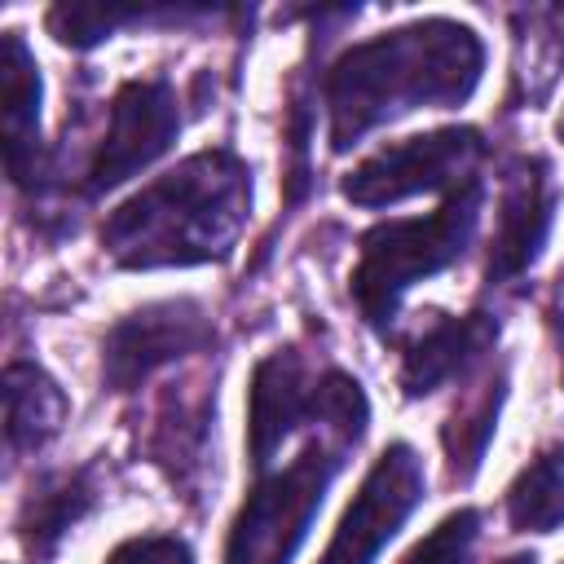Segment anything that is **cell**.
<instances>
[{
	"label": "cell",
	"instance_id": "obj_1",
	"mask_svg": "<svg viewBox=\"0 0 564 564\" xmlns=\"http://www.w3.org/2000/svg\"><path fill=\"white\" fill-rule=\"evenodd\" d=\"M485 70L471 26L423 18L339 53L322 79L330 110V150L357 145L379 123L427 106H463Z\"/></svg>",
	"mask_w": 564,
	"mask_h": 564
},
{
	"label": "cell",
	"instance_id": "obj_2",
	"mask_svg": "<svg viewBox=\"0 0 564 564\" xmlns=\"http://www.w3.org/2000/svg\"><path fill=\"white\" fill-rule=\"evenodd\" d=\"M251 212V167L212 145L181 159L101 225V247L119 269H189L225 260Z\"/></svg>",
	"mask_w": 564,
	"mask_h": 564
},
{
	"label": "cell",
	"instance_id": "obj_3",
	"mask_svg": "<svg viewBox=\"0 0 564 564\" xmlns=\"http://www.w3.org/2000/svg\"><path fill=\"white\" fill-rule=\"evenodd\" d=\"M361 436L366 423L335 419L322 423L295 458L260 463L256 485L229 524L225 564H291L326 502L330 480L339 476Z\"/></svg>",
	"mask_w": 564,
	"mask_h": 564
},
{
	"label": "cell",
	"instance_id": "obj_4",
	"mask_svg": "<svg viewBox=\"0 0 564 564\" xmlns=\"http://www.w3.org/2000/svg\"><path fill=\"white\" fill-rule=\"evenodd\" d=\"M480 203H485V185L467 181L463 189L445 194V203L432 216L383 220L361 234V251H357L348 291H352V304L361 308L366 326L388 330L401 295L414 282L463 260V251L476 234V220H480Z\"/></svg>",
	"mask_w": 564,
	"mask_h": 564
},
{
	"label": "cell",
	"instance_id": "obj_5",
	"mask_svg": "<svg viewBox=\"0 0 564 564\" xmlns=\"http://www.w3.org/2000/svg\"><path fill=\"white\" fill-rule=\"evenodd\" d=\"M335 419H370L361 383L339 366H313L300 348L269 352L251 375L247 405V454L251 467L269 463L300 427H322Z\"/></svg>",
	"mask_w": 564,
	"mask_h": 564
},
{
	"label": "cell",
	"instance_id": "obj_6",
	"mask_svg": "<svg viewBox=\"0 0 564 564\" xmlns=\"http://www.w3.org/2000/svg\"><path fill=\"white\" fill-rule=\"evenodd\" d=\"M485 137L476 128H436L423 137L388 141L344 176V198L357 207H388L410 194H454L480 181Z\"/></svg>",
	"mask_w": 564,
	"mask_h": 564
},
{
	"label": "cell",
	"instance_id": "obj_7",
	"mask_svg": "<svg viewBox=\"0 0 564 564\" xmlns=\"http://www.w3.org/2000/svg\"><path fill=\"white\" fill-rule=\"evenodd\" d=\"M176 132H181V101L163 75L119 84V93L106 106V132L84 163L79 194L97 198L119 181H128L132 172L150 167L176 141Z\"/></svg>",
	"mask_w": 564,
	"mask_h": 564
},
{
	"label": "cell",
	"instance_id": "obj_8",
	"mask_svg": "<svg viewBox=\"0 0 564 564\" xmlns=\"http://www.w3.org/2000/svg\"><path fill=\"white\" fill-rule=\"evenodd\" d=\"M216 344V322L189 295L154 300L123 313L101 339V383L110 392L141 388L154 370Z\"/></svg>",
	"mask_w": 564,
	"mask_h": 564
},
{
	"label": "cell",
	"instance_id": "obj_9",
	"mask_svg": "<svg viewBox=\"0 0 564 564\" xmlns=\"http://www.w3.org/2000/svg\"><path fill=\"white\" fill-rule=\"evenodd\" d=\"M419 502H423V463L405 441H392L366 471L361 489L339 516L335 538L326 542L317 564H370L397 538V529L410 520Z\"/></svg>",
	"mask_w": 564,
	"mask_h": 564
},
{
	"label": "cell",
	"instance_id": "obj_10",
	"mask_svg": "<svg viewBox=\"0 0 564 564\" xmlns=\"http://www.w3.org/2000/svg\"><path fill=\"white\" fill-rule=\"evenodd\" d=\"M555 203H560V189H555L546 159L520 154L507 163L502 194H498V225H494L489 256H485V282L489 286L516 282L542 256V247L551 238Z\"/></svg>",
	"mask_w": 564,
	"mask_h": 564
},
{
	"label": "cell",
	"instance_id": "obj_11",
	"mask_svg": "<svg viewBox=\"0 0 564 564\" xmlns=\"http://www.w3.org/2000/svg\"><path fill=\"white\" fill-rule=\"evenodd\" d=\"M498 339V317L471 313H419V322L397 339V383L405 397H427L441 383L467 375Z\"/></svg>",
	"mask_w": 564,
	"mask_h": 564
},
{
	"label": "cell",
	"instance_id": "obj_12",
	"mask_svg": "<svg viewBox=\"0 0 564 564\" xmlns=\"http://www.w3.org/2000/svg\"><path fill=\"white\" fill-rule=\"evenodd\" d=\"M212 427H216V388H207V383L167 388L159 397L145 454L167 471V480L176 489H198L207 476Z\"/></svg>",
	"mask_w": 564,
	"mask_h": 564
},
{
	"label": "cell",
	"instance_id": "obj_13",
	"mask_svg": "<svg viewBox=\"0 0 564 564\" xmlns=\"http://www.w3.org/2000/svg\"><path fill=\"white\" fill-rule=\"evenodd\" d=\"M0 93H4V167L22 189L40 185V66L22 31L0 40Z\"/></svg>",
	"mask_w": 564,
	"mask_h": 564
},
{
	"label": "cell",
	"instance_id": "obj_14",
	"mask_svg": "<svg viewBox=\"0 0 564 564\" xmlns=\"http://www.w3.org/2000/svg\"><path fill=\"white\" fill-rule=\"evenodd\" d=\"M229 9H212V4H53L48 9V31L57 44L66 48H93L101 40H110L119 26H181V22H198V18H220Z\"/></svg>",
	"mask_w": 564,
	"mask_h": 564
},
{
	"label": "cell",
	"instance_id": "obj_15",
	"mask_svg": "<svg viewBox=\"0 0 564 564\" xmlns=\"http://www.w3.org/2000/svg\"><path fill=\"white\" fill-rule=\"evenodd\" d=\"M97 476L93 467L75 471H53L31 485L22 511H18V533L35 555H48L93 507H97Z\"/></svg>",
	"mask_w": 564,
	"mask_h": 564
},
{
	"label": "cell",
	"instance_id": "obj_16",
	"mask_svg": "<svg viewBox=\"0 0 564 564\" xmlns=\"http://www.w3.org/2000/svg\"><path fill=\"white\" fill-rule=\"evenodd\" d=\"M511 101L538 106L551 97L564 70V9H520L511 13Z\"/></svg>",
	"mask_w": 564,
	"mask_h": 564
},
{
	"label": "cell",
	"instance_id": "obj_17",
	"mask_svg": "<svg viewBox=\"0 0 564 564\" xmlns=\"http://www.w3.org/2000/svg\"><path fill=\"white\" fill-rule=\"evenodd\" d=\"M4 405H9V449L31 454L53 441L66 423V392L35 361H9L4 370Z\"/></svg>",
	"mask_w": 564,
	"mask_h": 564
},
{
	"label": "cell",
	"instance_id": "obj_18",
	"mask_svg": "<svg viewBox=\"0 0 564 564\" xmlns=\"http://www.w3.org/2000/svg\"><path fill=\"white\" fill-rule=\"evenodd\" d=\"M507 520L520 533H551L564 524V445H546L507 485Z\"/></svg>",
	"mask_w": 564,
	"mask_h": 564
},
{
	"label": "cell",
	"instance_id": "obj_19",
	"mask_svg": "<svg viewBox=\"0 0 564 564\" xmlns=\"http://www.w3.org/2000/svg\"><path fill=\"white\" fill-rule=\"evenodd\" d=\"M502 397H507V370L485 379V388L441 427V449L449 458V476L454 480H471L476 476V467H480V458H485V449L494 441Z\"/></svg>",
	"mask_w": 564,
	"mask_h": 564
},
{
	"label": "cell",
	"instance_id": "obj_20",
	"mask_svg": "<svg viewBox=\"0 0 564 564\" xmlns=\"http://www.w3.org/2000/svg\"><path fill=\"white\" fill-rule=\"evenodd\" d=\"M476 533H480V516L471 507H463V511L445 516L423 542H414L401 564H467Z\"/></svg>",
	"mask_w": 564,
	"mask_h": 564
},
{
	"label": "cell",
	"instance_id": "obj_21",
	"mask_svg": "<svg viewBox=\"0 0 564 564\" xmlns=\"http://www.w3.org/2000/svg\"><path fill=\"white\" fill-rule=\"evenodd\" d=\"M106 564H194V551L172 533H145L128 538L106 555Z\"/></svg>",
	"mask_w": 564,
	"mask_h": 564
},
{
	"label": "cell",
	"instance_id": "obj_22",
	"mask_svg": "<svg viewBox=\"0 0 564 564\" xmlns=\"http://www.w3.org/2000/svg\"><path fill=\"white\" fill-rule=\"evenodd\" d=\"M502 564H538V560H533V555H507Z\"/></svg>",
	"mask_w": 564,
	"mask_h": 564
},
{
	"label": "cell",
	"instance_id": "obj_23",
	"mask_svg": "<svg viewBox=\"0 0 564 564\" xmlns=\"http://www.w3.org/2000/svg\"><path fill=\"white\" fill-rule=\"evenodd\" d=\"M560 137H564V115H560Z\"/></svg>",
	"mask_w": 564,
	"mask_h": 564
}]
</instances>
